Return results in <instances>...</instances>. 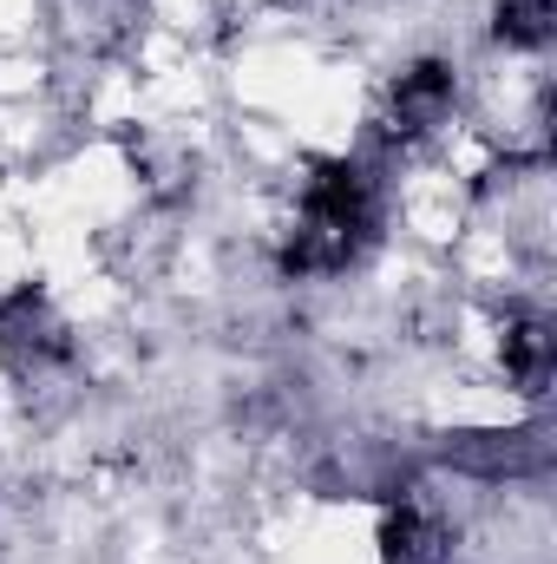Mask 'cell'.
<instances>
[{
	"label": "cell",
	"instance_id": "cell-1",
	"mask_svg": "<svg viewBox=\"0 0 557 564\" xmlns=\"http://www.w3.org/2000/svg\"><path fill=\"white\" fill-rule=\"evenodd\" d=\"M368 243H374V171L354 158H321L295 191L282 270L288 276H335Z\"/></svg>",
	"mask_w": 557,
	"mask_h": 564
},
{
	"label": "cell",
	"instance_id": "cell-2",
	"mask_svg": "<svg viewBox=\"0 0 557 564\" xmlns=\"http://www.w3.org/2000/svg\"><path fill=\"white\" fill-rule=\"evenodd\" d=\"M452 99H459V73L446 59H414L394 86H387V112H381V132L394 144H419L433 139L446 119H452Z\"/></svg>",
	"mask_w": 557,
	"mask_h": 564
},
{
	"label": "cell",
	"instance_id": "cell-3",
	"mask_svg": "<svg viewBox=\"0 0 557 564\" xmlns=\"http://www.w3.org/2000/svg\"><path fill=\"white\" fill-rule=\"evenodd\" d=\"M0 355H7L13 368H33V375L73 355V328H66V315L53 308L46 289H13V295H0Z\"/></svg>",
	"mask_w": 557,
	"mask_h": 564
},
{
	"label": "cell",
	"instance_id": "cell-4",
	"mask_svg": "<svg viewBox=\"0 0 557 564\" xmlns=\"http://www.w3.org/2000/svg\"><path fill=\"white\" fill-rule=\"evenodd\" d=\"M499 361H505V381L518 394H545V381H551V322L545 315H512L505 335H499Z\"/></svg>",
	"mask_w": 557,
	"mask_h": 564
},
{
	"label": "cell",
	"instance_id": "cell-5",
	"mask_svg": "<svg viewBox=\"0 0 557 564\" xmlns=\"http://www.w3.org/2000/svg\"><path fill=\"white\" fill-rule=\"evenodd\" d=\"M381 558L387 564H439L446 558V525L426 506H414V499L387 506V519H381Z\"/></svg>",
	"mask_w": 557,
	"mask_h": 564
},
{
	"label": "cell",
	"instance_id": "cell-6",
	"mask_svg": "<svg viewBox=\"0 0 557 564\" xmlns=\"http://www.w3.org/2000/svg\"><path fill=\"white\" fill-rule=\"evenodd\" d=\"M492 33L505 40V46H545L551 40V0H499V20H492Z\"/></svg>",
	"mask_w": 557,
	"mask_h": 564
}]
</instances>
